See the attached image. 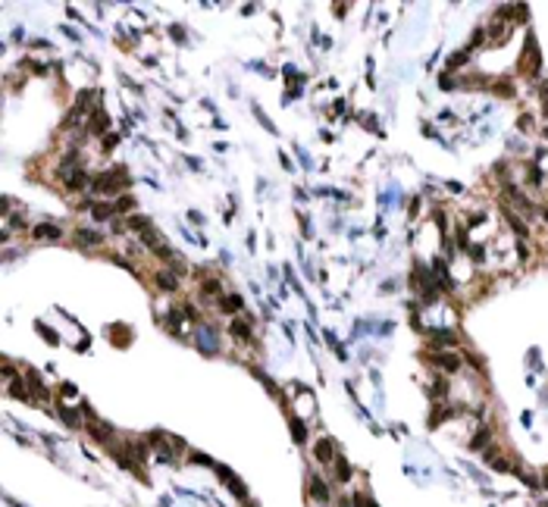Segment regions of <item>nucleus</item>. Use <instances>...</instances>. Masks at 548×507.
Instances as JSON below:
<instances>
[{
	"label": "nucleus",
	"instance_id": "nucleus-1",
	"mask_svg": "<svg viewBox=\"0 0 548 507\" xmlns=\"http://www.w3.org/2000/svg\"><path fill=\"white\" fill-rule=\"evenodd\" d=\"M75 241L85 244V247H94V244H100L103 238H100L97 232H91V229H78V232H75Z\"/></svg>",
	"mask_w": 548,
	"mask_h": 507
},
{
	"label": "nucleus",
	"instance_id": "nucleus-2",
	"mask_svg": "<svg viewBox=\"0 0 548 507\" xmlns=\"http://www.w3.org/2000/svg\"><path fill=\"white\" fill-rule=\"evenodd\" d=\"M34 238H50V241H56V238H63V232L56 229V226H34Z\"/></svg>",
	"mask_w": 548,
	"mask_h": 507
},
{
	"label": "nucleus",
	"instance_id": "nucleus-3",
	"mask_svg": "<svg viewBox=\"0 0 548 507\" xmlns=\"http://www.w3.org/2000/svg\"><path fill=\"white\" fill-rule=\"evenodd\" d=\"M310 495H313V498H317V501H323V504L329 501V489H326V486H323V482H320L317 476L310 479Z\"/></svg>",
	"mask_w": 548,
	"mask_h": 507
},
{
	"label": "nucleus",
	"instance_id": "nucleus-4",
	"mask_svg": "<svg viewBox=\"0 0 548 507\" xmlns=\"http://www.w3.org/2000/svg\"><path fill=\"white\" fill-rule=\"evenodd\" d=\"M157 282H160V288H163V291H176V288H179L176 276H169V273H157Z\"/></svg>",
	"mask_w": 548,
	"mask_h": 507
},
{
	"label": "nucleus",
	"instance_id": "nucleus-5",
	"mask_svg": "<svg viewBox=\"0 0 548 507\" xmlns=\"http://www.w3.org/2000/svg\"><path fill=\"white\" fill-rule=\"evenodd\" d=\"M317 457H320L323 464H332V461H329V457H332V445H329V442H320V445H317Z\"/></svg>",
	"mask_w": 548,
	"mask_h": 507
},
{
	"label": "nucleus",
	"instance_id": "nucleus-6",
	"mask_svg": "<svg viewBox=\"0 0 548 507\" xmlns=\"http://www.w3.org/2000/svg\"><path fill=\"white\" fill-rule=\"evenodd\" d=\"M91 213H94V219H110L113 207H107V204H94V207H91Z\"/></svg>",
	"mask_w": 548,
	"mask_h": 507
},
{
	"label": "nucleus",
	"instance_id": "nucleus-7",
	"mask_svg": "<svg viewBox=\"0 0 548 507\" xmlns=\"http://www.w3.org/2000/svg\"><path fill=\"white\" fill-rule=\"evenodd\" d=\"M436 363H439V367H445V370H458V357H448V354L436 357Z\"/></svg>",
	"mask_w": 548,
	"mask_h": 507
},
{
	"label": "nucleus",
	"instance_id": "nucleus-8",
	"mask_svg": "<svg viewBox=\"0 0 548 507\" xmlns=\"http://www.w3.org/2000/svg\"><path fill=\"white\" fill-rule=\"evenodd\" d=\"M232 332H235L238 338H244V335H248V326H244V323H235V326H232Z\"/></svg>",
	"mask_w": 548,
	"mask_h": 507
},
{
	"label": "nucleus",
	"instance_id": "nucleus-9",
	"mask_svg": "<svg viewBox=\"0 0 548 507\" xmlns=\"http://www.w3.org/2000/svg\"><path fill=\"white\" fill-rule=\"evenodd\" d=\"M204 291H210V294H216V291H219V282H213V279H210L207 285H204Z\"/></svg>",
	"mask_w": 548,
	"mask_h": 507
}]
</instances>
